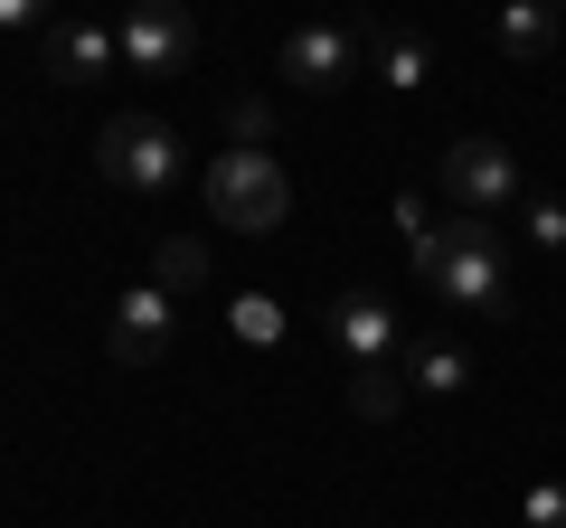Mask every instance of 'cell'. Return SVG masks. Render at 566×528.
I'll return each instance as SVG.
<instances>
[{"label": "cell", "mask_w": 566, "mask_h": 528, "mask_svg": "<svg viewBox=\"0 0 566 528\" xmlns=\"http://www.w3.org/2000/svg\"><path fill=\"white\" fill-rule=\"evenodd\" d=\"M424 293L482 311V321H510V311H520V284H510L501 226H491V218H453L444 245H434V264H424Z\"/></svg>", "instance_id": "obj_1"}, {"label": "cell", "mask_w": 566, "mask_h": 528, "mask_svg": "<svg viewBox=\"0 0 566 528\" xmlns=\"http://www.w3.org/2000/svg\"><path fill=\"white\" fill-rule=\"evenodd\" d=\"M95 180L123 189V199H161V189L180 180V133H170L161 114H114L95 133Z\"/></svg>", "instance_id": "obj_2"}, {"label": "cell", "mask_w": 566, "mask_h": 528, "mask_svg": "<svg viewBox=\"0 0 566 528\" xmlns=\"http://www.w3.org/2000/svg\"><path fill=\"white\" fill-rule=\"evenodd\" d=\"M283 208H293V180H283L274 151H218L208 161V218L237 226V236H274Z\"/></svg>", "instance_id": "obj_3"}, {"label": "cell", "mask_w": 566, "mask_h": 528, "mask_svg": "<svg viewBox=\"0 0 566 528\" xmlns=\"http://www.w3.org/2000/svg\"><path fill=\"white\" fill-rule=\"evenodd\" d=\"M434 189H444L453 218H501V208L520 199V161H510V142H491V133H463V142L434 151Z\"/></svg>", "instance_id": "obj_4"}, {"label": "cell", "mask_w": 566, "mask_h": 528, "mask_svg": "<svg viewBox=\"0 0 566 528\" xmlns=\"http://www.w3.org/2000/svg\"><path fill=\"white\" fill-rule=\"evenodd\" d=\"M170 340H180V293L133 284V293L104 303V359H114V368H161Z\"/></svg>", "instance_id": "obj_5"}, {"label": "cell", "mask_w": 566, "mask_h": 528, "mask_svg": "<svg viewBox=\"0 0 566 528\" xmlns=\"http://www.w3.org/2000/svg\"><path fill=\"white\" fill-rule=\"evenodd\" d=\"M359 66H368V29L349 20H303L283 39V85H303V95H340Z\"/></svg>", "instance_id": "obj_6"}, {"label": "cell", "mask_w": 566, "mask_h": 528, "mask_svg": "<svg viewBox=\"0 0 566 528\" xmlns=\"http://www.w3.org/2000/svg\"><path fill=\"white\" fill-rule=\"evenodd\" d=\"M114 39H123V66L133 76H189V57H199V29H189L180 0H133Z\"/></svg>", "instance_id": "obj_7"}, {"label": "cell", "mask_w": 566, "mask_h": 528, "mask_svg": "<svg viewBox=\"0 0 566 528\" xmlns=\"http://www.w3.org/2000/svg\"><path fill=\"white\" fill-rule=\"evenodd\" d=\"M114 57H123V39L104 20H57V29H48V47H39V76L48 85H95Z\"/></svg>", "instance_id": "obj_8"}, {"label": "cell", "mask_w": 566, "mask_h": 528, "mask_svg": "<svg viewBox=\"0 0 566 528\" xmlns=\"http://www.w3.org/2000/svg\"><path fill=\"white\" fill-rule=\"evenodd\" d=\"M331 349H340L349 368H368V359H397V303L387 293H340V311H331Z\"/></svg>", "instance_id": "obj_9"}, {"label": "cell", "mask_w": 566, "mask_h": 528, "mask_svg": "<svg viewBox=\"0 0 566 528\" xmlns=\"http://www.w3.org/2000/svg\"><path fill=\"white\" fill-rule=\"evenodd\" d=\"M491 47H501L510 66H547V47H557V0H501Z\"/></svg>", "instance_id": "obj_10"}, {"label": "cell", "mask_w": 566, "mask_h": 528, "mask_svg": "<svg viewBox=\"0 0 566 528\" xmlns=\"http://www.w3.org/2000/svg\"><path fill=\"white\" fill-rule=\"evenodd\" d=\"M397 368H406V387H416V397H463V387H472V359L444 340V330L406 340V349H397Z\"/></svg>", "instance_id": "obj_11"}, {"label": "cell", "mask_w": 566, "mask_h": 528, "mask_svg": "<svg viewBox=\"0 0 566 528\" xmlns=\"http://www.w3.org/2000/svg\"><path fill=\"white\" fill-rule=\"evenodd\" d=\"M368 76L397 85V95L434 85V47H424V29H368Z\"/></svg>", "instance_id": "obj_12"}, {"label": "cell", "mask_w": 566, "mask_h": 528, "mask_svg": "<svg viewBox=\"0 0 566 528\" xmlns=\"http://www.w3.org/2000/svg\"><path fill=\"white\" fill-rule=\"evenodd\" d=\"M406 397H416V387H406V368H397V359H368V368H349V406H359L368 425H387V415H397Z\"/></svg>", "instance_id": "obj_13"}, {"label": "cell", "mask_w": 566, "mask_h": 528, "mask_svg": "<svg viewBox=\"0 0 566 528\" xmlns=\"http://www.w3.org/2000/svg\"><path fill=\"white\" fill-rule=\"evenodd\" d=\"M151 284H161V293H199L208 284V245L199 236H161V245H151Z\"/></svg>", "instance_id": "obj_14"}, {"label": "cell", "mask_w": 566, "mask_h": 528, "mask_svg": "<svg viewBox=\"0 0 566 528\" xmlns=\"http://www.w3.org/2000/svg\"><path fill=\"white\" fill-rule=\"evenodd\" d=\"M227 330H237L245 349H274L283 340V303L274 293H237V303H227Z\"/></svg>", "instance_id": "obj_15"}, {"label": "cell", "mask_w": 566, "mask_h": 528, "mask_svg": "<svg viewBox=\"0 0 566 528\" xmlns=\"http://www.w3.org/2000/svg\"><path fill=\"white\" fill-rule=\"evenodd\" d=\"M274 142V104L264 95H227V151H264Z\"/></svg>", "instance_id": "obj_16"}, {"label": "cell", "mask_w": 566, "mask_h": 528, "mask_svg": "<svg viewBox=\"0 0 566 528\" xmlns=\"http://www.w3.org/2000/svg\"><path fill=\"white\" fill-rule=\"evenodd\" d=\"M520 236L538 245V255H566V199H528L520 208Z\"/></svg>", "instance_id": "obj_17"}, {"label": "cell", "mask_w": 566, "mask_h": 528, "mask_svg": "<svg viewBox=\"0 0 566 528\" xmlns=\"http://www.w3.org/2000/svg\"><path fill=\"white\" fill-rule=\"evenodd\" d=\"M520 519H528V528H566V482H538V490L520 500Z\"/></svg>", "instance_id": "obj_18"}, {"label": "cell", "mask_w": 566, "mask_h": 528, "mask_svg": "<svg viewBox=\"0 0 566 528\" xmlns=\"http://www.w3.org/2000/svg\"><path fill=\"white\" fill-rule=\"evenodd\" d=\"M20 29H57L48 0H0V39H20Z\"/></svg>", "instance_id": "obj_19"}, {"label": "cell", "mask_w": 566, "mask_h": 528, "mask_svg": "<svg viewBox=\"0 0 566 528\" xmlns=\"http://www.w3.org/2000/svg\"><path fill=\"white\" fill-rule=\"evenodd\" d=\"M557 10H566V0H557Z\"/></svg>", "instance_id": "obj_20"}]
</instances>
